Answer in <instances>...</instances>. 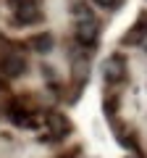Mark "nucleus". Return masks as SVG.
<instances>
[{"label":"nucleus","mask_w":147,"mask_h":158,"mask_svg":"<svg viewBox=\"0 0 147 158\" xmlns=\"http://www.w3.org/2000/svg\"><path fill=\"white\" fill-rule=\"evenodd\" d=\"M102 79H105L108 85H118V82H124V79H126V61H124V56L105 58V63H102Z\"/></svg>","instance_id":"nucleus-1"},{"label":"nucleus","mask_w":147,"mask_h":158,"mask_svg":"<svg viewBox=\"0 0 147 158\" xmlns=\"http://www.w3.org/2000/svg\"><path fill=\"white\" fill-rule=\"evenodd\" d=\"M26 71V61L18 53H3L0 56V74L6 79H16Z\"/></svg>","instance_id":"nucleus-2"},{"label":"nucleus","mask_w":147,"mask_h":158,"mask_svg":"<svg viewBox=\"0 0 147 158\" xmlns=\"http://www.w3.org/2000/svg\"><path fill=\"white\" fill-rule=\"evenodd\" d=\"M97 37H100L97 21H79V27H76V40H79V45L92 48L97 42Z\"/></svg>","instance_id":"nucleus-3"},{"label":"nucleus","mask_w":147,"mask_h":158,"mask_svg":"<svg viewBox=\"0 0 147 158\" xmlns=\"http://www.w3.org/2000/svg\"><path fill=\"white\" fill-rule=\"evenodd\" d=\"M45 121H47V127H50L53 137H66V135H68V129H71L68 118L63 116V113H55V111H50V113H47V116H45Z\"/></svg>","instance_id":"nucleus-4"},{"label":"nucleus","mask_w":147,"mask_h":158,"mask_svg":"<svg viewBox=\"0 0 147 158\" xmlns=\"http://www.w3.org/2000/svg\"><path fill=\"white\" fill-rule=\"evenodd\" d=\"M42 19V11L37 8V3H29V6H18L13 13V21L16 24H34Z\"/></svg>","instance_id":"nucleus-5"},{"label":"nucleus","mask_w":147,"mask_h":158,"mask_svg":"<svg viewBox=\"0 0 147 158\" xmlns=\"http://www.w3.org/2000/svg\"><path fill=\"white\" fill-rule=\"evenodd\" d=\"M8 118H11L16 127H34V118H32V111L21 108L18 103H11L8 106Z\"/></svg>","instance_id":"nucleus-6"},{"label":"nucleus","mask_w":147,"mask_h":158,"mask_svg":"<svg viewBox=\"0 0 147 158\" xmlns=\"http://www.w3.org/2000/svg\"><path fill=\"white\" fill-rule=\"evenodd\" d=\"M29 45H34V50H40V53H47V50H53V34L50 32L37 34V37L29 40Z\"/></svg>","instance_id":"nucleus-7"},{"label":"nucleus","mask_w":147,"mask_h":158,"mask_svg":"<svg viewBox=\"0 0 147 158\" xmlns=\"http://www.w3.org/2000/svg\"><path fill=\"white\" fill-rule=\"evenodd\" d=\"M74 77H76V82L87 79V63H81V61H76V63H74Z\"/></svg>","instance_id":"nucleus-8"},{"label":"nucleus","mask_w":147,"mask_h":158,"mask_svg":"<svg viewBox=\"0 0 147 158\" xmlns=\"http://www.w3.org/2000/svg\"><path fill=\"white\" fill-rule=\"evenodd\" d=\"M116 106H118V100H116V98L105 100V108H108V113H113V111H116Z\"/></svg>","instance_id":"nucleus-9"},{"label":"nucleus","mask_w":147,"mask_h":158,"mask_svg":"<svg viewBox=\"0 0 147 158\" xmlns=\"http://www.w3.org/2000/svg\"><path fill=\"white\" fill-rule=\"evenodd\" d=\"M95 3H97V6H102V8H113L118 0H95Z\"/></svg>","instance_id":"nucleus-10"},{"label":"nucleus","mask_w":147,"mask_h":158,"mask_svg":"<svg viewBox=\"0 0 147 158\" xmlns=\"http://www.w3.org/2000/svg\"><path fill=\"white\" fill-rule=\"evenodd\" d=\"M11 3H13V6H29V3H37V0H11Z\"/></svg>","instance_id":"nucleus-11"},{"label":"nucleus","mask_w":147,"mask_h":158,"mask_svg":"<svg viewBox=\"0 0 147 158\" xmlns=\"http://www.w3.org/2000/svg\"><path fill=\"white\" fill-rule=\"evenodd\" d=\"M3 90H6V82H3V79H0V92H3Z\"/></svg>","instance_id":"nucleus-12"}]
</instances>
